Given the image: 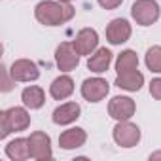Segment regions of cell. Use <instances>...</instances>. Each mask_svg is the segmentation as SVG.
I'll use <instances>...</instances> for the list:
<instances>
[{"instance_id":"4fadbf2b","label":"cell","mask_w":161,"mask_h":161,"mask_svg":"<svg viewBox=\"0 0 161 161\" xmlns=\"http://www.w3.org/2000/svg\"><path fill=\"white\" fill-rule=\"evenodd\" d=\"M86 140H87L86 131L80 129V127H74V129H68V131L61 133V136H59V146H61L63 150H74V148L84 146Z\"/></svg>"},{"instance_id":"ba28073f","label":"cell","mask_w":161,"mask_h":161,"mask_svg":"<svg viewBox=\"0 0 161 161\" xmlns=\"http://www.w3.org/2000/svg\"><path fill=\"white\" fill-rule=\"evenodd\" d=\"M10 74L14 78V82H34L40 76V70H38L36 63H32L29 59H17V61H14Z\"/></svg>"},{"instance_id":"2e32d148","label":"cell","mask_w":161,"mask_h":161,"mask_svg":"<svg viewBox=\"0 0 161 161\" xmlns=\"http://www.w3.org/2000/svg\"><path fill=\"white\" fill-rule=\"evenodd\" d=\"M142 84H144V76L138 70L118 74V78H116V86L119 89H125V91H138L142 87Z\"/></svg>"},{"instance_id":"ffe728a7","label":"cell","mask_w":161,"mask_h":161,"mask_svg":"<svg viewBox=\"0 0 161 161\" xmlns=\"http://www.w3.org/2000/svg\"><path fill=\"white\" fill-rule=\"evenodd\" d=\"M146 66L152 72H161V46H152L146 51Z\"/></svg>"},{"instance_id":"ac0fdd59","label":"cell","mask_w":161,"mask_h":161,"mask_svg":"<svg viewBox=\"0 0 161 161\" xmlns=\"http://www.w3.org/2000/svg\"><path fill=\"white\" fill-rule=\"evenodd\" d=\"M6 155L14 161H23L31 157V148H29V138H15L6 146Z\"/></svg>"},{"instance_id":"5bb4252c","label":"cell","mask_w":161,"mask_h":161,"mask_svg":"<svg viewBox=\"0 0 161 161\" xmlns=\"http://www.w3.org/2000/svg\"><path fill=\"white\" fill-rule=\"evenodd\" d=\"M74 91V82H72V78L70 76H59L55 78L51 86H49V93L55 101H64L66 97H70Z\"/></svg>"},{"instance_id":"cb8c5ba5","label":"cell","mask_w":161,"mask_h":161,"mask_svg":"<svg viewBox=\"0 0 161 161\" xmlns=\"http://www.w3.org/2000/svg\"><path fill=\"white\" fill-rule=\"evenodd\" d=\"M157 159H161V152H155L150 155V161H157Z\"/></svg>"},{"instance_id":"7c38bea8","label":"cell","mask_w":161,"mask_h":161,"mask_svg":"<svg viewBox=\"0 0 161 161\" xmlns=\"http://www.w3.org/2000/svg\"><path fill=\"white\" fill-rule=\"evenodd\" d=\"M80 118V104L76 103H64L53 110V123L57 125H68Z\"/></svg>"},{"instance_id":"52a82bcc","label":"cell","mask_w":161,"mask_h":161,"mask_svg":"<svg viewBox=\"0 0 161 161\" xmlns=\"http://www.w3.org/2000/svg\"><path fill=\"white\" fill-rule=\"evenodd\" d=\"M55 63L59 66V70L63 72H68V70H74L80 63V53L76 51L74 44L70 42H63L57 51H55Z\"/></svg>"},{"instance_id":"8fae6325","label":"cell","mask_w":161,"mask_h":161,"mask_svg":"<svg viewBox=\"0 0 161 161\" xmlns=\"http://www.w3.org/2000/svg\"><path fill=\"white\" fill-rule=\"evenodd\" d=\"M131 36V25L127 19H112L106 27V38L110 44L118 46V44H123L127 42Z\"/></svg>"},{"instance_id":"5b68a950","label":"cell","mask_w":161,"mask_h":161,"mask_svg":"<svg viewBox=\"0 0 161 161\" xmlns=\"http://www.w3.org/2000/svg\"><path fill=\"white\" fill-rule=\"evenodd\" d=\"M29 148H31V157H34L36 161H46L51 159V138L42 133V131H34L29 136Z\"/></svg>"},{"instance_id":"3957f363","label":"cell","mask_w":161,"mask_h":161,"mask_svg":"<svg viewBox=\"0 0 161 161\" xmlns=\"http://www.w3.org/2000/svg\"><path fill=\"white\" fill-rule=\"evenodd\" d=\"M131 15L138 25L148 27L159 19V6L155 0H136L131 6Z\"/></svg>"},{"instance_id":"44dd1931","label":"cell","mask_w":161,"mask_h":161,"mask_svg":"<svg viewBox=\"0 0 161 161\" xmlns=\"http://www.w3.org/2000/svg\"><path fill=\"white\" fill-rule=\"evenodd\" d=\"M150 95L157 101H161V78H155L152 80V84H150Z\"/></svg>"},{"instance_id":"30bf717a","label":"cell","mask_w":161,"mask_h":161,"mask_svg":"<svg viewBox=\"0 0 161 161\" xmlns=\"http://www.w3.org/2000/svg\"><path fill=\"white\" fill-rule=\"evenodd\" d=\"M74 47L80 55H91L99 44V34L93 29H82L74 38Z\"/></svg>"},{"instance_id":"d4e9b609","label":"cell","mask_w":161,"mask_h":161,"mask_svg":"<svg viewBox=\"0 0 161 161\" xmlns=\"http://www.w3.org/2000/svg\"><path fill=\"white\" fill-rule=\"evenodd\" d=\"M59 2H66L68 4V2H72V0H59Z\"/></svg>"},{"instance_id":"7402d4cb","label":"cell","mask_w":161,"mask_h":161,"mask_svg":"<svg viewBox=\"0 0 161 161\" xmlns=\"http://www.w3.org/2000/svg\"><path fill=\"white\" fill-rule=\"evenodd\" d=\"M123 0H99V4L104 8V10H116Z\"/></svg>"},{"instance_id":"9c48e42d","label":"cell","mask_w":161,"mask_h":161,"mask_svg":"<svg viewBox=\"0 0 161 161\" xmlns=\"http://www.w3.org/2000/svg\"><path fill=\"white\" fill-rule=\"evenodd\" d=\"M135 110H136V106L131 97H114L108 103V114L118 121H125V119L133 118Z\"/></svg>"},{"instance_id":"9a60e30c","label":"cell","mask_w":161,"mask_h":161,"mask_svg":"<svg viewBox=\"0 0 161 161\" xmlns=\"http://www.w3.org/2000/svg\"><path fill=\"white\" fill-rule=\"evenodd\" d=\"M110 63H112V53H110V49L101 47V49H97V51L87 59V68H89L91 72L103 74V72L108 70Z\"/></svg>"},{"instance_id":"8992f818","label":"cell","mask_w":161,"mask_h":161,"mask_svg":"<svg viewBox=\"0 0 161 161\" xmlns=\"http://www.w3.org/2000/svg\"><path fill=\"white\" fill-rule=\"evenodd\" d=\"M110 91V86L103 78H87L82 84V97L89 103H99L103 101Z\"/></svg>"},{"instance_id":"277c9868","label":"cell","mask_w":161,"mask_h":161,"mask_svg":"<svg viewBox=\"0 0 161 161\" xmlns=\"http://www.w3.org/2000/svg\"><path fill=\"white\" fill-rule=\"evenodd\" d=\"M114 140L121 148H133L140 140V129L131 121H119L114 127Z\"/></svg>"},{"instance_id":"6da1fadb","label":"cell","mask_w":161,"mask_h":161,"mask_svg":"<svg viewBox=\"0 0 161 161\" xmlns=\"http://www.w3.org/2000/svg\"><path fill=\"white\" fill-rule=\"evenodd\" d=\"M36 19L46 27H57L74 17V8L66 2H53V0H44L34 8Z\"/></svg>"},{"instance_id":"603a6c76","label":"cell","mask_w":161,"mask_h":161,"mask_svg":"<svg viewBox=\"0 0 161 161\" xmlns=\"http://www.w3.org/2000/svg\"><path fill=\"white\" fill-rule=\"evenodd\" d=\"M10 89H12V82L8 78V70L6 66H2V91H10Z\"/></svg>"},{"instance_id":"d6986e66","label":"cell","mask_w":161,"mask_h":161,"mask_svg":"<svg viewBox=\"0 0 161 161\" xmlns=\"http://www.w3.org/2000/svg\"><path fill=\"white\" fill-rule=\"evenodd\" d=\"M138 66V57L133 49H125L118 55V61H116V70L118 74H125V72H131V70H136Z\"/></svg>"},{"instance_id":"7a4b0ae2","label":"cell","mask_w":161,"mask_h":161,"mask_svg":"<svg viewBox=\"0 0 161 161\" xmlns=\"http://www.w3.org/2000/svg\"><path fill=\"white\" fill-rule=\"evenodd\" d=\"M31 125V116L25 108L14 106L0 114V138H6L14 131H25Z\"/></svg>"},{"instance_id":"e0dca14e","label":"cell","mask_w":161,"mask_h":161,"mask_svg":"<svg viewBox=\"0 0 161 161\" xmlns=\"http://www.w3.org/2000/svg\"><path fill=\"white\" fill-rule=\"evenodd\" d=\"M21 101H23V104H25L27 108H31V110H38V108H42L44 103H46L44 89L38 87V86H29V87L23 89V93H21Z\"/></svg>"}]
</instances>
